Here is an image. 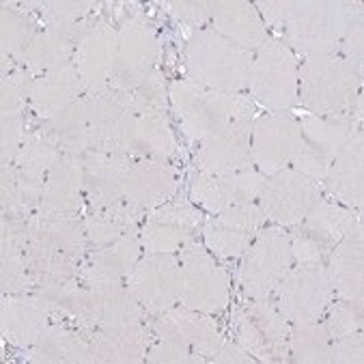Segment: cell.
<instances>
[{
	"label": "cell",
	"mask_w": 364,
	"mask_h": 364,
	"mask_svg": "<svg viewBox=\"0 0 364 364\" xmlns=\"http://www.w3.org/2000/svg\"><path fill=\"white\" fill-rule=\"evenodd\" d=\"M190 67L205 85L220 87V89H237L244 85V74L248 69V54L233 43L223 41L211 33H205L192 43Z\"/></svg>",
	"instance_id": "obj_1"
},
{
	"label": "cell",
	"mask_w": 364,
	"mask_h": 364,
	"mask_svg": "<svg viewBox=\"0 0 364 364\" xmlns=\"http://www.w3.org/2000/svg\"><path fill=\"white\" fill-rule=\"evenodd\" d=\"M355 76L343 60H315L304 71V100L319 112H338L347 106Z\"/></svg>",
	"instance_id": "obj_2"
},
{
	"label": "cell",
	"mask_w": 364,
	"mask_h": 364,
	"mask_svg": "<svg viewBox=\"0 0 364 364\" xmlns=\"http://www.w3.org/2000/svg\"><path fill=\"white\" fill-rule=\"evenodd\" d=\"M252 80L257 95L269 106H291L296 100V65L289 50L280 43H269L259 56Z\"/></svg>",
	"instance_id": "obj_3"
},
{
	"label": "cell",
	"mask_w": 364,
	"mask_h": 364,
	"mask_svg": "<svg viewBox=\"0 0 364 364\" xmlns=\"http://www.w3.org/2000/svg\"><path fill=\"white\" fill-rule=\"evenodd\" d=\"M194 255H186L181 269V300L188 306L215 311L225 306L227 298V280L205 255L192 250Z\"/></svg>",
	"instance_id": "obj_4"
},
{
	"label": "cell",
	"mask_w": 364,
	"mask_h": 364,
	"mask_svg": "<svg viewBox=\"0 0 364 364\" xmlns=\"http://www.w3.org/2000/svg\"><path fill=\"white\" fill-rule=\"evenodd\" d=\"M134 291L154 311L171 306L175 298L181 296V269L177 259L168 257L166 252L162 257H147L134 274Z\"/></svg>",
	"instance_id": "obj_5"
},
{
	"label": "cell",
	"mask_w": 364,
	"mask_h": 364,
	"mask_svg": "<svg viewBox=\"0 0 364 364\" xmlns=\"http://www.w3.org/2000/svg\"><path fill=\"white\" fill-rule=\"evenodd\" d=\"M282 311L291 319L311 323L328 302V282L319 267H302L291 274L289 282L282 287Z\"/></svg>",
	"instance_id": "obj_6"
},
{
	"label": "cell",
	"mask_w": 364,
	"mask_h": 364,
	"mask_svg": "<svg viewBox=\"0 0 364 364\" xmlns=\"http://www.w3.org/2000/svg\"><path fill=\"white\" fill-rule=\"evenodd\" d=\"M315 194L317 186L300 171L282 173L267 183L265 207L278 223H298L311 207Z\"/></svg>",
	"instance_id": "obj_7"
},
{
	"label": "cell",
	"mask_w": 364,
	"mask_h": 364,
	"mask_svg": "<svg viewBox=\"0 0 364 364\" xmlns=\"http://www.w3.org/2000/svg\"><path fill=\"white\" fill-rule=\"evenodd\" d=\"M255 160L265 171H278L300 149V129L294 121L272 117L259 123L255 134Z\"/></svg>",
	"instance_id": "obj_8"
},
{
	"label": "cell",
	"mask_w": 364,
	"mask_h": 364,
	"mask_svg": "<svg viewBox=\"0 0 364 364\" xmlns=\"http://www.w3.org/2000/svg\"><path fill=\"white\" fill-rule=\"evenodd\" d=\"M289 265V244L280 233H267L250 252L246 265V289L255 296H265Z\"/></svg>",
	"instance_id": "obj_9"
},
{
	"label": "cell",
	"mask_w": 364,
	"mask_h": 364,
	"mask_svg": "<svg viewBox=\"0 0 364 364\" xmlns=\"http://www.w3.org/2000/svg\"><path fill=\"white\" fill-rule=\"evenodd\" d=\"M248 160V138L237 123H229L205 138V162L215 175H231Z\"/></svg>",
	"instance_id": "obj_10"
},
{
	"label": "cell",
	"mask_w": 364,
	"mask_h": 364,
	"mask_svg": "<svg viewBox=\"0 0 364 364\" xmlns=\"http://www.w3.org/2000/svg\"><path fill=\"white\" fill-rule=\"evenodd\" d=\"M343 149L345 151L338 154L336 168H334L332 179H330V188L343 200L360 205V192H362V186H360V177H362L360 140H358V144H355V140H349V144Z\"/></svg>",
	"instance_id": "obj_11"
},
{
	"label": "cell",
	"mask_w": 364,
	"mask_h": 364,
	"mask_svg": "<svg viewBox=\"0 0 364 364\" xmlns=\"http://www.w3.org/2000/svg\"><path fill=\"white\" fill-rule=\"evenodd\" d=\"M362 255H360V240L358 244L347 240L334 255L332 261V276L338 284L336 289L351 302H360V280H362Z\"/></svg>",
	"instance_id": "obj_12"
},
{
	"label": "cell",
	"mask_w": 364,
	"mask_h": 364,
	"mask_svg": "<svg viewBox=\"0 0 364 364\" xmlns=\"http://www.w3.org/2000/svg\"><path fill=\"white\" fill-rule=\"evenodd\" d=\"M144 168H138L129 173L123 179V186L129 194L134 196V203H160V196H168L173 190V177L168 171H160L154 164H142Z\"/></svg>",
	"instance_id": "obj_13"
},
{
	"label": "cell",
	"mask_w": 364,
	"mask_h": 364,
	"mask_svg": "<svg viewBox=\"0 0 364 364\" xmlns=\"http://www.w3.org/2000/svg\"><path fill=\"white\" fill-rule=\"evenodd\" d=\"M220 31L231 33L242 46H257L263 39V28L252 11L244 5H229V11L220 14V20H215Z\"/></svg>",
	"instance_id": "obj_14"
},
{
	"label": "cell",
	"mask_w": 364,
	"mask_h": 364,
	"mask_svg": "<svg viewBox=\"0 0 364 364\" xmlns=\"http://www.w3.org/2000/svg\"><path fill=\"white\" fill-rule=\"evenodd\" d=\"M76 89H78L76 78L58 71V74H52L50 78L37 85V89L33 91V97L37 104L43 106V110L50 112V110L63 108L69 100H74Z\"/></svg>",
	"instance_id": "obj_15"
},
{
	"label": "cell",
	"mask_w": 364,
	"mask_h": 364,
	"mask_svg": "<svg viewBox=\"0 0 364 364\" xmlns=\"http://www.w3.org/2000/svg\"><path fill=\"white\" fill-rule=\"evenodd\" d=\"M309 225H311V229L315 233H319V237L323 235V237L341 240L351 229V215L345 213L338 207L323 205V207H317L315 209V213L311 215Z\"/></svg>",
	"instance_id": "obj_16"
},
{
	"label": "cell",
	"mask_w": 364,
	"mask_h": 364,
	"mask_svg": "<svg viewBox=\"0 0 364 364\" xmlns=\"http://www.w3.org/2000/svg\"><path fill=\"white\" fill-rule=\"evenodd\" d=\"M294 345H296V355L298 360H306V362H319V360H328V338L323 334V330H319L317 326H306L300 328L294 336Z\"/></svg>",
	"instance_id": "obj_17"
}]
</instances>
